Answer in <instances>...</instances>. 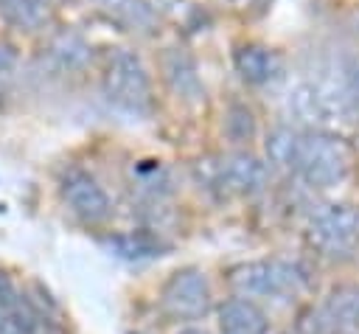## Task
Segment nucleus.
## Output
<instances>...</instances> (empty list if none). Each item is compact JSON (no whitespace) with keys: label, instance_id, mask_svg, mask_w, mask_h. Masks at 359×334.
<instances>
[{"label":"nucleus","instance_id":"nucleus-21","mask_svg":"<svg viewBox=\"0 0 359 334\" xmlns=\"http://www.w3.org/2000/svg\"><path fill=\"white\" fill-rule=\"evenodd\" d=\"M356 31H359V11H356Z\"/></svg>","mask_w":359,"mask_h":334},{"label":"nucleus","instance_id":"nucleus-7","mask_svg":"<svg viewBox=\"0 0 359 334\" xmlns=\"http://www.w3.org/2000/svg\"><path fill=\"white\" fill-rule=\"evenodd\" d=\"M216 185H222L224 194H255L266 185V163L250 152H233L216 163Z\"/></svg>","mask_w":359,"mask_h":334},{"label":"nucleus","instance_id":"nucleus-14","mask_svg":"<svg viewBox=\"0 0 359 334\" xmlns=\"http://www.w3.org/2000/svg\"><path fill=\"white\" fill-rule=\"evenodd\" d=\"M297 138H300V129H292V126H278V129L269 132V138H266V160H269L272 168H280V171L292 174Z\"/></svg>","mask_w":359,"mask_h":334},{"label":"nucleus","instance_id":"nucleus-15","mask_svg":"<svg viewBox=\"0 0 359 334\" xmlns=\"http://www.w3.org/2000/svg\"><path fill=\"white\" fill-rule=\"evenodd\" d=\"M87 53H90L87 42H84L79 34H73V31H62V34H56L53 42H50V56H53L62 67H79V65L87 59Z\"/></svg>","mask_w":359,"mask_h":334},{"label":"nucleus","instance_id":"nucleus-10","mask_svg":"<svg viewBox=\"0 0 359 334\" xmlns=\"http://www.w3.org/2000/svg\"><path fill=\"white\" fill-rule=\"evenodd\" d=\"M233 62H236L238 76L247 84H266L280 73V56L264 45H255V42L238 45L233 53Z\"/></svg>","mask_w":359,"mask_h":334},{"label":"nucleus","instance_id":"nucleus-9","mask_svg":"<svg viewBox=\"0 0 359 334\" xmlns=\"http://www.w3.org/2000/svg\"><path fill=\"white\" fill-rule=\"evenodd\" d=\"M163 73H165L168 87L177 93V98L194 101V104L205 98V87H202V81L196 76V65H194V59L185 51L171 48L163 56Z\"/></svg>","mask_w":359,"mask_h":334},{"label":"nucleus","instance_id":"nucleus-8","mask_svg":"<svg viewBox=\"0 0 359 334\" xmlns=\"http://www.w3.org/2000/svg\"><path fill=\"white\" fill-rule=\"evenodd\" d=\"M219 331L222 334H266L269 320L264 309L247 298L224 300L219 309Z\"/></svg>","mask_w":359,"mask_h":334},{"label":"nucleus","instance_id":"nucleus-16","mask_svg":"<svg viewBox=\"0 0 359 334\" xmlns=\"http://www.w3.org/2000/svg\"><path fill=\"white\" fill-rule=\"evenodd\" d=\"M112 244H115L118 255H123V258H151V255H160V250H163L160 241L140 236V233L137 236H118Z\"/></svg>","mask_w":359,"mask_h":334},{"label":"nucleus","instance_id":"nucleus-13","mask_svg":"<svg viewBox=\"0 0 359 334\" xmlns=\"http://www.w3.org/2000/svg\"><path fill=\"white\" fill-rule=\"evenodd\" d=\"M0 14L22 31H36L50 20V0H8L0 6Z\"/></svg>","mask_w":359,"mask_h":334},{"label":"nucleus","instance_id":"nucleus-6","mask_svg":"<svg viewBox=\"0 0 359 334\" xmlns=\"http://www.w3.org/2000/svg\"><path fill=\"white\" fill-rule=\"evenodd\" d=\"M62 199L73 216H79L81 222H90V225H98L112 213V202H109L107 191L98 185L95 177H90L81 168H73L65 174Z\"/></svg>","mask_w":359,"mask_h":334},{"label":"nucleus","instance_id":"nucleus-12","mask_svg":"<svg viewBox=\"0 0 359 334\" xmlns=\"http://www.w3.org/2000/svg\"><path fill=\"white\" fill-rule=\"evenodd\" d=\"M0 328H6L8 334H28L34 328L31 309L14 292V286L6 275H0Z\"/></svg>","mask_w":359,"mask_h":334},{"label":"nucleus","instance_id":"nucleus-11","mask_svg":"<svg viewBox=\"0 0 359 334\" xmlns=\"http://www.w3.org/2000/svg\"><path fill=\"white\" fill-rule=\"evenodd\" d=\"M95 8L109 20L115 22L118 28L123 31H132V34H146L154 28V8L149 6V0H93Z\"/></svg>","mask_w":359,"mask_h":334},{"label":"nucleus","instance_id":"nucleus-5","mask_svg":"<svg viewBox=\"0 0 359 334\" xmlns=\"http://www.w3.org/2000/svg\"><path fill=\"white\" fill-rule=\"evenodd\" d=\"M309 239L325 255H348L359 241V211L351 205H331L320 211L309 225Z\"/></svg>","mask_w":359,"mask_h":334},{"label":"nucleus","instance_id":"nucleus-1","mask_svg":"<svg viewBox=\"0 0 359 334\" xmlns=\"http://www.w3.org/2000/svg\"><path fill=\"white\" fill-rule=\"evenodd\" d=\"M353 168V152L351 146L323 129L300 132L294 160H292V174H297L306 185L325 191L339 185Z\"/></svg>","mask_w":359,"mask_h":334},{"label":"nucleus","instance_id":"nucleus-20","mask_svg":"<svg viewBox=\"0 0 359 334\" xmlns=\"http://www.w3.org/2000/svg\"><path fill=\"white\" fill-rule=\"evenodd\" d=\"M157 3H174V0H149V6H151V8H157Z\"/></svg>","mask_w":359,"mask_h":334},{"label":"nucleus","instance_id":"nucleus-22","mask_svg":"<svg viewBox=\"0 0 359 334\" xmlns=\"http://www.w3.org/2000/svg\"><path fill=\"white\" fill-rule=\"evenodd\" d=\"M6 3H8V0H0V6H6Z\"/></svg>","mask_w":359,"mask_h":334},{"label":"nucleus","instance_id":"nucleus-18","mask_svg":"<svg viewBox=\"0 0 359 334\" xmlns=\"http://www.w3.org/2000/svg\"><path fill=\"white\" fill-rule=\"evenodd\" d=\"M219 3H227V6H233V8H241V6H247V3H252V0H219Z\"/></svg>","mask_w":359,"mask_h":334},{"label":"nucleus","instance_id":"nucleus-3","mask_svg":"<svg viewBox=\"0 0 359 334\" xmlns=\"http://www.w3.org/2000/svg\"><path fill=\"white\" fill-rule=\"evenodd\" d=\"M230 286L238 298H292L300 292L303 278L300 272L286 264V261H250V264H238L230 269Z\"/></svg>","mask_w":359,"mask_h":334},{"label":"nucleus","instance_id":"nucleus-2","mask_svg":"<svg viewBox=\"0 0 359 334\" xmlns=\"http://www.w3.org/2000/svg\"><path fill=\"white\" fill-rule=\"evenodd\" d=\"M101 90L107 101L129 115H149L151 109V81L149 73L140 62L137 53L126 48H115L107 59L104 76H101Z\"/></svg>","mask_w":359,"mask_h":334},{"label":"nucleus","instance_id":"nucleus-19","mask_svg":"<svg viewBox=\"0 0 359 334\" xmlns=\"http://www.w3.org/2000/svg\"><path fill=\"white\" fill-rule=\"evenodd\" d=\"M180 334H208V331H202V328H182Z\"/></svg>","mask_w":359,"mask_h":334},{"label":"nucleus","instance_id":"nucleus-4","mask_svg":"<svg viewBox=\"0 0 359 334\" xmlns=\"http://www.w3.org/2000/svg\"><path fill=\"white\" fill-rule=\"evenodd\" d=\"M160 306L174 320H199V317H205L208 309H210V283H208V278L194 267L177 269L163 283Z\"/></svg>","mask_w":359,"mask_h":334},{"label":"nucleus","instance_id":"nucleus-17","mask_svg":"<svg viewBox=\"0 0 359 334\" xmlns=\"http://www.w3.org/2000/svg\"><path fill=\"white\" fill-rule=\"evenodd\" d=\"M14 65H17V56H14V51H11L8 45H3V42H0V81H6V79L11 76Z\"/></svg>","mask_w":359,"mask_h":334}]
</instances>
